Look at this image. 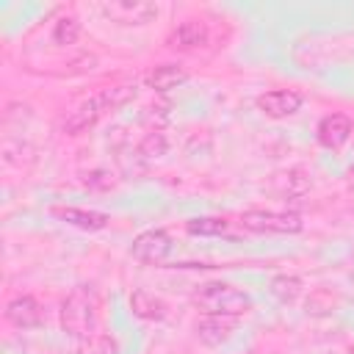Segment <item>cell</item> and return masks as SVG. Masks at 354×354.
Masks as SVG:
<instances>
[{
    "mask_svg": "<svg viewBox=\"0 0 354 354\" xmlns=\"http://www.w3.org/2000/svg\"><path fill=\"white\" fill-rule=\"evenodd\" d=\"M133 97H136V83H119V86L100 88L97 94H91V97L83 100L75 111L66 113V119H64V133H66V136H80V133L91 130L108 111H116V108L127 105Z\"/></svg>",
    "mask_w": 354,
    "mask_h": 354,
    "instance_id": "6da1fadb",
    "label": "cell"
},
{
    "mask_svg": "<svg viewBox=\"0 0 354 354\" xmlns=\"http://www.w3.org/2000/svg\"><path fill=\"white\" fill-rule=\"evenodd\" d=\"M100 318V296L91 285H77L69 290V296L61 301V329L83 343L94 335Z\"/></svg>",
    "mask_w": 354,
    "mask_h": 354,
    "instance_id": "7a4b0ae2",
    "label": "cell"
},
{
    "mask_svg": "<svg viewBox=\"0 0 354 354\" xmlns=\"http://www.w3.org/2000/svg\"><path fill=\"white\" fill-rule=\"evenodd\" d=\"M194 304L202 310V315H232L241 318L252 310L249 293H243L235 285L227 282H207L194 293Z\"/></svg>",
    "mask_w": 354,
    "mask_h": 354,
    "instance_id": "3957f363",
    "label": "cell"
},
{
    "mask_svg": "<svg viewBox=\"0 0 354 354\" xmlns=\"http://www.w3.org/2000/svg\"><path fill=\"white\" fill-rule=\"evenodd\" d=\"M241 224L252 232L293 235L301 230V216L285 213V210H246V213H241Z\"/></svg>",
    "mask_w": 354,
    "mask_h": 354,
    "instance_id": "277c9868",
    "label": "cell"
},
{
    "mask_svg": "<svg viewBox=\"0 0 354 354\" xmlns=\"http://www.w3.org/2000/svg\"><path fill=\"white\" fill-rule=\"evenodd\" d=\"M130 254L138 263L158 266L171 254V238H169L166 230H144L141 235H136V241L130 246Z\"/></svg>",
    "mask_w": 354,
    "mask_h": 354,
    "instance_id": "5b68a950",
    "label": "cell"
},
{
    "mask_svg": "<svg viewBox=\"0 0 354 354\" xmlns=\"http://www.w3.org/2000/svg\"><path fill=\"white\" fill-rule=\"evenodd\" d=\"M238 332V318L232 315H202L196 321V337L205 346H224L235 337Z\"/></svg>",
    "mask_w": 354,
    "mask_h": 354,
    "instance_id": "8992f818",
    "label": "cell"
},
{
    "mask_svg": "<svg viewBox=\"0 0 354 354\" xmlns=\"http://www.w3.org/2000/svg\"><path fill=\"white\" fill-rule=\"evenodd\" d=\"M257 108L271 119H288L301 108V94L293 88H271L257 97Z\"/></svg>",
    "mask_w": 354,
    "mask_h": 354,
    "instance_id": "52a82bcc",
    "label": "cell"
},
{
    "mask_svg": "<svg viewBox=\"0 0 354 354\" xmlns=\"http://www.w3.org/2000/svg\"><path fill=\"white\" fill-rule=\"evenodd\" d=\"M6 321L14 329H36L44 321V310L33 296L22 293V296H14L6 304Z\"/></svg>",
    "mask_w": 354,
    "mask_h": 354,
    "instance_id": "ba28073f",
    "label": "cell"
},
{
    "mask_svg": "<svg viewBox=\"0 0 354 354\" xmlns=\"http://www.w3.org/2000/svg\"><path fill=\"white\" fill-rule=\"evenodd\" d=\"M102 14L119 25H144L152 17H158V6L152 3H130V0H119V3H105Z\"/></svg>",
    "mask_w": 354,
    "mask_h": 354,
    "instance_id": "9c48e42d",
    "label": "cell"
},
{
    "mask_svg": "<svg viewBox=\"0 0 354 354\" xmlns=\"http://www.w3.org/2000/svg\"><path fill=\"white\" fill-rule=\"evenodd\" d=\"M50 213L55 218H61L64 224H72L77 230H86V232H97V230H105L108 227V216L100 213V210H86V207H66V205H53Z\"/></svg>",
    "mask_w": 354,
    "mask_h": 354,
    "instance_id": "30bf717a",
    "label": "cell"
},
{
    "mask_svg": "<svg viewBox=\"0 0 354 354\" xmlns=\"http://www.w3.org/2000/svg\"><path fill=\"white\" fill-rule=\"evenodd\" d=\"M351 119L348 116H343V113H329V116H324L321 122H318V130H315V136H318V144L321 147H326V149H340L348 138H351Z\"/></svg>",
    "mask_w": 354,
    "mask_h": 354,
    "instance_id": "8fae6325",
    "label": "cell"
},
{
    "mask_svg": "<svg viewBox=\"0 0 354 354\" xmlns=\"http://www.w3.org/2000/svg\"><path fill=\"white\" fill-rule=\"evenodd\" d=\"M205 41H207V25H205L202 19H185V22H180V25L169 33V39H166L169 50H180V53L196 50V47H202Z\"/></svg>",
    "mask_w": 354,
    "mask_h": 354,
    "instance_id": "7c38bea8",
    "label": "cell"
},
{
    "mask_svg": "<svg viewBox=\"0 0 354 354\" xmlns=\"http://www.w3.org/2000/svg\"><path fill=\"white\" fill-rule=\"evenodd\" d=\"M147 86L152 91H171V88H180L185 80H188V69L183 64H160V66H152L147 72Z\"/></svg>",
    "mask_w": 354,
    "mask_h": 354,
    "instance_id": "4fadbf2b",
    "label": "cell"
},
{
    "mask_svg": "<svg viewBox=\"0 0 354 354\" xmlns=\"http://www.w3.org/2000/svg\"><path fill=\"white\" fill-rule=\"evenodd\" d=\"M130 307H133V313H136L138 318H147V321H160V318H166V304H163L158 296L147 293V290H136V293L130 296Z\"/></svg>",
    "mask_w": 354,
    "mask_h": 354,
    "instance_id": "5bb4252c",
    "label": "cell"
},
{
    "mask_svg": "<svg viewBox=\"0 0 354 354\" xmlns=\"http://www.w3.org/2000/svg\"><path fill=\"white\" fill-rule=\"evenodd\" d=\"M185 230L191 235H230V221L218 216H202V218H191Z\"/></svg>",
    "mask_w": 354,
    "mask_h": 354,
    "instance_id": "9a60e30c",
    "label": "cell"
},
{
    "mask_svg": "<svg viewBox=\"0 0 354 354\" xmlns=\"http://www.w3.org/2000/svg\"><path fill=\"white\" fill-rule=\"evenodd\" d=\"M77 39H80V22L72 14H64L55 22V28H53V41L61 44V47H66V44H75Z\"/></svg>",
    "mask_w": 354,
    "mask_h": 354,
    "instance_id": "2e32d148",
    "label": "cell"
},
{
    "mask_svg": "<svg viewBox=\"0 0 354 354\" xmlns=\"http://www.w3.org/2000/svg\"><path fill=\"white\" fill-rule=\"evenodd\" d=\"M166 136L160 133V130H152V133H147V138L141 141V147H138V152L144 155V158H158V155H163L166 152Z\"/></svg>",
    "mask_w": 354,
    "mask_h": 354,
    "instance_id": "e0dca14e",
    "label": "cell"
},
{
    "mask_svg": "<svg viewBox=\"0 0 354 354\" xmlns=\"http://www.w3.org/2000/svg\"><path fill=\"white\" fill-rule=\"evenodd\" d=\"M91 354H116V343L105 335H100L94 343H91Z\"/></svg>",
    "mask_w": 354,
    "mask_h": 354,
    "instance_id": "ac0fdd59",
    "label": "cell"
},
{
    "mask_svg": "<svg viewBox=\"0 0 354 354\" xmlns=\"http://www.w3.org/2000/svg\"><path fill=\"white\" fill-rule=\"evenodd\" d=\"M346 185H348V191H354V166H351L348 174H346Z\"/></svg>",
    "mask_w": 354,
    "mask_h": 354,
    "instance_id": "d6986e66",
    "label": "cell"
},
{
    "mask_svg": "<svg viewBox=\"0 0 354 354\" xmlns=\"http://www.w3.org/2000/svg\"><path fill=\"white\" fill-rule=\"evenodd\" d=\"M351 354H354V351H351Z\"/></svg>",
    "mask_w": 354,
    "mask_h": 354,
    "instance_id": "ffe728a7",
    "label": "cell"
}]
</instances>
